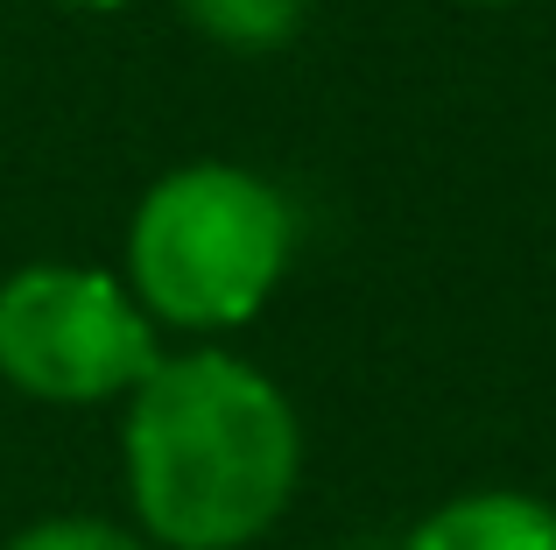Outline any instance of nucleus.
<instances>
[{
    "instance_id": "nucleus-1",
    "label": "nucleus",
    "mask_w": 556,
    "mask_h": 550,
    "mask_svg": "<svg viewBox=\"0 0 556 550\" xmlns=\"http://www.w3.org/2000/svg\"><path fill=\"white\" fill-rule=\"evenodd\" d=\"M127 495L155 543L240 550L289 509L303 430L240 353H169L127 388Z\"/></svg>"
},
{
    "instance_id": "nucleus-2",
    "label": "nucleus",
    "mask_w": 556,
    "mask_h": 550,
    "mask_svg": "<svg viewBox=\"0 0 556 550\" xmlns=\"http://www.w3.org/2000/svg\"><path fill=\"white\" fill-rule=\"evenodd\" d=\"M296 248V212L240 163H184L155 177L127 226V275L149 317L184 332L247 325Z\"/></svg>"
},
{
    "instance_id": "nucleus-3",
    "label": "nucleus",
    "mask_w": 556,
    "mask_h": 550,
    "mask_svg": "<svg viewBox=\"0 0 556 550\" xmlns=\"http://www.w3.org/2000/svg\"><path fill=\"white\" fill-rule=\"evenodd\" d=\"M155 325L135 289L78 262H36L0 283V374L36 402H106L155 367Z\"/></svg>"
},
{
    "instance_id": "nucleus-4",
    "label": "nucleus",
    "mask_w": 556,
    "mask_h": 550,
    "mask_svg": "<svg viewBox=\"0 0 556 550\" xmlns=\"http://www.w3.org/2000/svg\"><path fill=\"white\" fill-rule=\"evenodd\" d=\"M402 550H556V509L515 487H486L422 515Z\"/></svg>"
},
{
    "instance_id": "nucleus-5",
    "label": "nucleus",
    "mask_w": 556,
    "mask_h": 550,
    "mask_svg": "<svg viewBox=\"0 0 556 550\" xmlns=\"http://www.w3.org/2000/svg\"><path fill=\"white\" fill-rule=\"evenodd\" d=\"M303 8L311 0H184L190 28L240 57H261V50H282L289 36L303 28Z\"/></svg>"
},
{
    "instance_id": "nucleus-6",
    "label": "nucleus",
    "mask_w": 556,
    "mask_h": 550,
    "mask_svg": "<svg viewBox=\"0 0 556 550\" xmlns=\"http://www.w3.org/2000/svg\"><path fill=\"white\" fill-rule=\"evenodd\" d=\"M8 550H149V543H135L127 529H113V523H92V515H56V523L22 529Z\"/></svg>"
},
{
    "instance_id": "nucleus-7",
    "label": "nucleus",
    "mask_w": 556,
    "mask_h": 550,
    "mask_svg": "<svg viewBox=\"0 0 556 550\" xmlns=\"http://www.w3.org/2000/svg\"><path fill=\"white\" fill-rule=\"evenodd\" d=\"M56 8H85V14H113V8H135V0H56Z\"/></svg>"
},
{
    "instance_id": "nucleus-8",
    "label": "nucleus",
    "mask_w": 556,
    "mask_h": 550,
    "mask_svg": "<svg viewBox=\"0 0 556 550\" xmlns=\"http://www.w3.org/2000/svg\"><path fill=\"white\" fill-rule=\"evenodd\" d=\"M472 8H521V0H472Z\"/></svg>"
}]
</instances>
